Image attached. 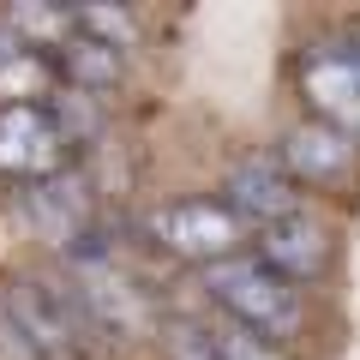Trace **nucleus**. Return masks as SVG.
Returning <instances> with one entry per match:
<instances>
[{"instance_id":"obj_9","label":"nucleus","mask_w":360,"mask_h":360,"mask_svg":"<svg viewBox=\"0 0 360 360\" xmlns=\"http://www.w3.org/2000/svg\"><path fill=\"white\" fill-rule=\"evenodd\" d=\"M283 174L288 180H342L348 168H354V139L336 127H324V120H307V127H295L283 139Z\"/></svg>"},{"instance_id":"obj_1","label":"nucleus","mask_w":360,"mask_h":360,"mask_svg":"<svg viewBox=\"0 0 360 360\" xmlns=\"http://www.w3.org/2000/svg\"><path fill=\"white\" fill-rule=\"evenodd\" d=\"M205 288L234 324H246L252 336L276 342V336H295L300 330V288L283 283L270 264L258 258H222V264H205Z\"/></svg>"},{"instance_id":"obj_10","label":"nucleus","mask_w":360,"mask_h":360,"mask_svg":"<svg viewBox=\"0 0 360 360\" xmlns=\"http://www.w3.org/2000/svg\"><path fill=\"white\" fill-rule=\"evenodd\" d=\"M120 66H127L120 49H103V42L78 37V30L54 49V72H60L66 84H78V96H84V90H115L120 84Z\"/></svg>"},{"instance_id":"obj_7","label":"nucleus","mask_w":360,"mask_h":360,"mask_svg":"<svg viewBox=\"0 0 360 360\" xmlns=\"http://www.w3.org/2000/svg\"><path fill=\"white\" fill-rule=\"evenodd\" d=\"M324 258H330V234H324V222L307 217V210H295V217H283V222H264V234H258V264H270L283 283L319 276Z\"/></svg>"},{"instance_id":"obj_4","label":"nucleus","mask_w":360,"mask_h":360,"mask_svg":"<svg viewBox=\"0 0 360 360\" xmlns=\"http://www.w3.org/2000/svg\"><path fill=\"white\" fill-rule=\"evenodd\" d=\"M150 234L174 258L222 264V258H234V246L246 240V222L234 217L229 205H217V198H180V205H162L150 217Z\"/></svg>"},{"instance_id":"obj_8","label":"nucleus","mask_w":360,"mask_h":360,"mask_svg":"<svg viewBox=\"0 0 360 360\" xmlns=\"http://www.w3.org/2000/svg\"><path fill=\"white\" fill-rule=\"evenodd\" d=\"M229 210L240 222H283V217H295V180L283 174V162L276 156H246V162H234L229 168Z\"/></svg>"},{"instance_id":"obj_2","label":"nucleus","mask_w":360,"mask_h":360,"mask_svg":"<svg viewBox=\"0 0 360 360\" xmlns=\"http://www.w3.org/2000/svg\"><path fill=\"white\" fill-rule=\"evenodd\" d=\"M6 319H13V330L25 336V348L37 360H84L90 354V319L78 312V300L66 295V288H54V283H37V276L13 283Z\"/></svg>"},{"instance_id":"obj_5","label":"nucleus","mask_w":360,"mask_h":360,"mask_svg":"<svg viewBox=\"0 0 360 360\" xmlns=\"http://www.w3.org/2000/svg\"><path fill=\"white\" fill-rule=\"evenodd\" d=\"M72 283L66 295L78 300V312L90 319V330H144V295L132 288V276L115 264V258H78L72 264Z\"/></svg>"},{"instance_id":"obj_3","label":"nucleus","mask_w":360,"mask_h":360,"mask_svg":"<svg viewBox=\"0 0 360 360\" xmlns=\"http://www.w3.org/2000/svg\"><path fill=\"white\" fill-rule=\"evenodd\" d=\"M72 162V132L54 120L49 103H0V174L49 186Z\"/></svg>"},{"instance_id":"obj_11","label":"nucleus","mask_w":360,"mask_h":360,"mask_svg":"<svg viewBox=\"0 0 360 360\" xmlns=\"http://www.w3.org/2000/svg\"><path fill=\"white\" fill-rule=\"evenodd\" d=\"M205 342H210V360H283L276 342L252 336L246 324H234V319H222L217 330H205Z\"/></svg>"},{"instance_id":"obj_6","label":"nucleus","mask_w":360,"mask_h":360,"mask_svg":"<svg viewBox=\"0 0 360 360\" xmlns=\"http://www.w3.org/2000/svg\"><path fill=\"white\" fill-rule=\"evenodd\" d=\"M300 84H307L312 108L324 115V127L360 139V42H354V49H319V54H307Z\"/></svg>"}]
</instances>
